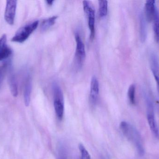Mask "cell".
<instances>
[{"label":"cell","instance_id":"15","mask_svg":"<svg viewBox=\"0 0 159 159\" xmlns=\"http://www.w3.org/2000/svg\"><path fill=\"white\" fill-rule=\"evenodd\" d=\"M153 30L156 42H159V13L157 9L155 17L153 20Z\"/></svg>","mask_w":159,"mask_h":159},{"label":"cell","instance_id":"5","mask_svg":"<svg viewBox=\"0 0 159 159\" xmlns=\"http://www.w3.org/2000/svg\"><path fill=\"white\" fill-rule=\"evenodd\" d=\"M146 101L147 104V116L149 127L154 136L156 138H159V130L155 119L153 102L148 96L146 97Z\"/></svg>","mask_w":159,"mask_h":159},{"label":"cell","instance_id":"2","mask_svg":"<svg viewBox=\"0 0 159 159\" xmlns=\"http://www.w3.org/2000/svg\"><path fill=\"white\" fill-rule=\"evenodd\" d=\"M54 95V106L58 119L61 120L64 115V105L63 92L60 86L54 83L52 86Z\"/></svg>","mask_w":159,"mask_h":159},{"label":"cell","instance_id":"11","mask_svg":"<svg viewBox=\"0 0 159 159\" xmlns=\"http://www.w3.org/2000/svg\"><path fill=\"white\" fill-rule=\"evenodd\" d=\"M155 0H148L146 2L145 5V13L144 14L146 19L150 22L153 21L156 15L157 8L155 5Z\"/></svg>","mask_w":159,"mask_h":159},{"label":"cell","instance_id":"16","mask_svg":"<svg viewBox=\"0 0 159 159\" xmlns=\"http://www.w3.org/2000/svg\"><path fill=\"white\" fill-rule=\"evenodd\" d=\"M57 17V16H54L51 17L49 18L44 20L42 21L41 25V28L42 30H46L49 29L51 26L54 25Z\"/></svg>","mask_w":159,"mask_h":159},{"label":"cell","instance_id":"19","mask_svg":"<svg viewBox=\"0 0 159 159\" xmlns=\"http://www.w3.org/2000/svg\"><path fill=\"white\" fill-rule=\"evenodd\" d=\"M78 148L80 153V159H91L89 154L83 144H79Z\"/></svg>","mask_w":159,"mask_h":159},{"label":"cell","instance_id":"9","mask_svg":"<svg viewBox=\"0 0 159 159\" xmlns=\"http://www.w3.org/2000/svg\"><path fill=\"white\" fill-rule=\"evenodd\" d=\"M12 54V50L7 43V36L3 35L0 37V62L9 58Z\"/></svg>","mask_w":159,"mask_h":159},{"label":"cell","instance_id":"4","mask_svg":"<svg viewBox=\"0 0 159 159\" xmlns=\"http://www.w3.org/2000/svg\"><path fill=\"white\" fill-rule=\"evenodd\" d=\"M75 39L76 47L75 55V64L77 69L80 70L82 68L86 58L85 46L78 33H75Z\"/></svg>","mask_w":159,"mask_h":159},{"label":"cell","instance_id":"8","mask_svg":"<svg viewBox=\"0 0 159 159\" xmlns=\"http://www.w3.org/2000/svg\"><path fill=\"white\" fill-rule=\"evenodd\" d=\"M150 68L157 82V89L159 93V59L157 54L152 53L149 58Z\"/></svg>","mask_w":159,"mask_h":159},{"label":"cell","instance_id":"13","mask_svg":"<svg viewBox=\"0 0 159 159\" xmlns=\"http://www.w3.org/2000/svg\"><path fill=\"white\" fill-rule=\"evenodd\" d=\"M8 83L11 94L13 95V97H17L18 93L17 83L16 76L13 72L12 69H11V67L10 68V71H9V75H8Z\"/></svg>","mask_w":159,"mask_h":159},{"label":"cell","instance_id":"21","mask_svg":"<svg viewBox=\"0 0 159 159\" xmlns=\"http://www.w3.org/2000/svg\"><path fill=\"white\" fill-rule=\"evenodd\" d=\"M58 159H66V158L65 157H60Z\"/></svg>","mask_w":159,"mask_h":159},{"label":"cell","instance_id":"20","mask_svg":"<svg viewBox=\"0 0 159 159\" xmlns=\"http://www.w3.org/2000/svg\"><path fill=\"white\" fill-rule=\"evenodd\" d=\"M46 2L48 5L49 6H51L53 4V3L54 2V1H46Z\"/></svg>","mask_w":159,"mask_h":159},{"label":"cell","instance_id":"10","mask_svg":"<svg viewBox=\"0 0 159 159\" xmlns=\"http://www.w3.org/2000/svg\"><path fill=\"white\" fill-rule=\"evenodd\" d=\"M99 93V84L96 77L93 76L91 81L90 101L92 104L95 105L98 100Z\"/></svg>","mask_w":159,"mask_h":159},{"label":"cell","instance_id":"14","mask_svg":"<svg viewBox=\"0 0 159 159\" xmlns=\"http://www.w3.org/2000/svg\"><path fill=\"white\" fill-rule=\"evenodd\" d=\"M147 20L144 15L142 13L140 18V35L142 42H145L147 36Z\"/></svg>","mask_w":159,"mask_h":159},{"label":"cell","instance_id":"1","mask_svg":"<svg viewBox=\"0 0 159 159\" xmlns=\"http://www.w3.org/2000/svg\"><path fill=\"white\" fill-rule=\"evenodd\" d=\"M120 128L124 136L135 147L140 156L144 155L145 150L140 133L136 129L126 121H122Z\"/></svg>","mask_w":159,"mask_h":159},{"label":"cell","instance_id":"6","mask_svg":"<svg viewBox=\"0 0 159 159\" xmlns=\"http://www.w3.org/2000/svg\"><path fill=\"white\" fill-rule=\"evenodd\" d=\"M83 9L88 17V24L90 30V39L93 40L95 36V12L90 6L89 1L83 2Z\"/></svg>","mask_w":159,"mask_h":159},{"label":"cell","instance_id":"18","mask_svg":"<svg viewBox=\"0 0 159 159\" xmlns=\"http://www.w3.org/2000/svg\"><path fill=\"white\" fill-rule=\"evenodd\" d=\"M135 86L134 84L130 85L128 91V97L129 101L131 105L135 104Z\"/></svg>","mask_w":159,"mask_h":159},{"label":"cell","instance_id":"12","mask_svg":"<svg viewBox=\"0 0 159 159\" xmlns=\"http://www.w3.org/2000/svg\"><path fill=\"white\" fill-rule=\"evenodd\" d=\"M32 80L29 75L27 76L25 80L24 88V101L26 106H29L30 102L31 94L32 91Z\"/></svg>","mask_w":159,"mask_h":159},{"label":"cell","instance_id":"17","mask_svg":"<svg viewBox=\"0 0 159 159\" xmlns=\"http://www.w3.org/2000/svg\"><path fill=\"white\" fill-rule=\"evenodd\" d=\"M99 14L101 17L106 16L108 11V4L107 1H99Z\"/></svg>","mask_w":159,"mask_h":159},{"label":"cell","instance_id":"7","mask_svg":"<svg viewBox=\"0 0 159 159\" xmlns=\"http://www.w3.org/2000/svg\"><path fill=\"white\" fill-rule=\"evenodd\" d=\"M16 1H7L4 12L5 20L9 25H13L15 22L16 10Z\"/></svg>","mask_w":159,"mask_h":159},{"label":"cell","instance_id":"3","mask_svg":"<svg viewBox=\"0 0 159 159\" xmlns=\"http://www.w3.org/2000/svg\"><path fill=\"white\" fill-rule=\"evenodd\" d=\"M39 22V21H35L20 28L12 37L11 41L17 43H22L26 41L37 29Z\"/></svg>","mask_w":159,"mask_h":159}]
</instances>
